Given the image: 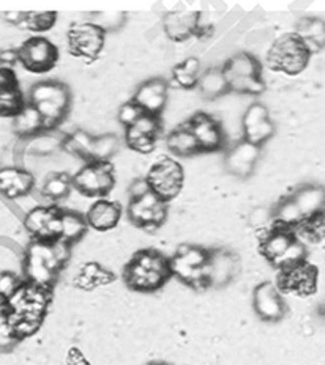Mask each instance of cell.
I'll use <instances>...</instances> for the list:
<instances>
[{"label": "cell", "instance_id": "obj_1", "mask_svg": "<svg viewBox=\"0 0 325 365\" xmlns=\"http://www.w3.org/2000/svg\"><path fill=\"white\" fill-rule=\"evenodd\" d=\"M70 245L60 240H34L26 249L24 264H22L26 282L52 290L59 272L64 269L70 258Z\"/></svg>", "mask_w": 325, "mask_h": 365}, {"label": "cell", "instance_id": "obj_2", "mask_svg": "<svg viewBox=\"0 0 325 365\" xmlns=\"http://www.w3.org/2000/svg\"><path fill=\"white\" fill-rule=\"evenodd\" d=\"M171 276L169 258L155 249L139 250L124 269L126 287L136 292L160 290Z\"/></svg>", "mask_w": 325, "mask_h": 365}, {"label": "cell", "instance_id": "obj_3", "mask_svg": "<svg viewBox=\"0 0 325 365\" xmlns=\"http://www.w3.org/2000/svg\"><path fill=\"white\" fill-rule=\"evenodd\" d=\"M261 254L278 269L289 268L306 260V246L301 242L294 228L275 224L261 240Z\"/></svg>", "mask_w": 325, "mask_h": 365}, {"label": "cell", "instance_id": "obj_4", "mask_svg": "<svg viewBox=\"0 0 325 365\" xmlns=\"http://www.w3.org/2000/svg\"><path fill=\"white\" fill-rule=\"evenodd\" d=\"M29 103L43 117L44 131H51V129H57L68 113L71 104V91L62 82L43 81L30 88Z\"/></svg>", "mask_w": 325, "mask_h": 365}, {"label": "cell", "instance_id": "obj_5", "mask_svg": "<svg viewBox=\"0 0 325 365\" xmlns=\"http://www.w3.org/2000/svg\"><path fill=\"white\" fill-rule=\"evenodd\" d=\"M311 51L296 32L283 34L274 41L267 52V66L271 71L286 76H299L306 70Z\"/></svg>", "mask_w": 325, "mask_h": 365}, {"label": "cell", "instance_id": "obj_6", "mask_svg": "<svg viewBox=\"0 0 325 365\" xmlns=\"http://www.w3.org/2000/svg\"><path fill=\"white\" fill-rule=\"evenodd\" d=\"M51 299V290L32 285L24 280V284L19 287V290L6 301L9 323L14 324L21 322H29L41 326L44 317L48 314Z\"/></svg>", "mask_w": 325, "mask_h": 365}, {"label": "cell", "instance_id": "obj_7", "mask_svg": "<svg viewBox=\"0 0 325 365\" xmlns=\"http://www.w3.org/2000/svg\"><path fill=\"white\" fill-rule=\"evenodd\" d=\"M231 91L241 95H261L266 90L259 60L249 52H237L223 66Z\"/></svg>", "mask_w": 325, "mask_h": 365}, {"label": "cell", "instance_id": "obj_8", "mask_svg": "<svg viewBox=\"0 0 325 365\" xmlns=\"http://www.w3.org/2000/svg\"><path fill=\"white\" fill-rule=\"evenodd\" d=\"M150 191L168 203L180 194L185 182L184 167L172 158H160L150 167L146 177Z\"/></svg>", "mask_w": 325, "mask_h": 365}, {"label": "cell", "instance_id": "obj_9", "mask_svg": "<svg viewBox=\"0 0 325 365\" xmlns=\"http://www.w3.org/2000/svg\"><path fill=\"white\" fill-rule=\"evenodd\" d=\"M73 187L87 197H104L116 185L114 165L109 161L87 163L71 177Z\"/></svg>", "mask_w": 325, "mask_h": 365}, {"label": "cell", "instance_id": "obj_10", "mask_svg": "<svg viewBox=\"0 0 325 365\" xmlns=\"http://www.w3.org/2000/svg\"><path fill=\"white\" fill-rule=\"evenodd\" d=\"M106 41V30L95 22H76L68 29V48L71 56L95 62Z\"/></svg>", "mask_w": 325, "mask_h": 365}, {"label": "cell", "instance_id": "obj_11", "mask_svg": "<svg viewBox=\"0 0 325 365\" xmlns=\"http://www.w3.org/2000/svg\"><path fill=\"white\" fill-rule=\"evenodd\" d=\"M18 62L30 73H48L59 62V49L48 38L32 36L19 46Z\"/></svg>", "mask_w": 325, "mask_h": 365}, {"label": "cell", "instance_id": "obj_12", "mask_svg": "<svg viewBox=\"0 0 325 365\" xmlns=\"http://www.w3.org/2000/svg\"><path fill=\"white\" fill-rule=\"evenodd\" d=\"M276 288L281 293H289L296 296H311L317 288V268L314 264L300 262L289 268L278 269Z\"/></svg>", "mask_w": 325, "mask_h": 365}, {"label": "cell", "instance_id": "obj_13", "mask_svg": "<svg viewBox=\"0 0 325 365\" xmlns=\"http://www.w3.org/2000/svg\"><path fill=\"white\" fill-rule=\"evenodd\" d=\"M126 211L134 225L142 228H158L163 225L166 216H168V205L156 194L149 191L138 199H130Z\"/></svg>", "mask_w": 325, "mask_h": 365}, {"label": "cell", "instance_id": "obj_14", "mask_svg": "<svg viewBox=\"0 0 325 365\" xmlns=\"http://www.w3.org/2000/svg\"><path fill=\"white\" fill-rule=\"evenodd\" d=\"M64 210L59 207H39L34 208L24 219L26 230L34 240L56 241L60 240L62 232Z\"/></svg>", "mask_w": 325, "mask_h": 365}, {"label": "cell", "instance_id": "obj_15", "mask_svg": "<svg viewBox=\"0 0 325 365\" xmlns=\"http://www.w3.org/2000/svg\"><path fill=\"white\" fill-rule=\"evenodd\" d=\"M188 128L196 137L201 151H218L224 147L226 137L216 118L206 112H198L188 121Z\"/></svg>", "mask_w": 325, "mask_h": 365}, {"label": "cell", "instance_id": "obj_16", "mask_svg": "<svg viewBox=\"0 0 325 365\" xmlns=\"http://www.w3.org/2000/svg\"><path fill=\"white\" fill-rule=\"evenodd\" d=\"M241 129H244V140L258 147L275 134V126L269 117V110L259 103L251 104L246 109L241 120Z\"/></svg>", "mask_w": 325, "mask_h": 365}, {"label": "cell", "instance_id": "obj_17", "mask_svg": "<svg viewBox=\"0 0 325 365\" xmlns=\"http://www.w3.org/2000/svg\"><path fill=\"white\" fill-rule=\"evenodd\" d=\"M253 307L258 317L269 323H276L287 314V306L281 292L278 290L276 285L270 282L256 287L253 293Z\"/></svg>", "mask_w": 325, "mask_h": 365}, {"label": "cell", "instance_id": "obj_18", "mask_svg": "<svg viewBox=\"0 0 325 365\" xmlns=\"http://www.w3.org/2000/svg\"><path fill=\"white\" fill-rule=\"evenodd\" d=\"M240 269L239 257L231 250L220 249L210 252L207 264V287L223 288L231 284Z\"/></svg>", "mask_w": 325, "mask_h": 365}, {"label": "cell", "instance_id": "obj_19", "mask_svg": "<svg viewBox=\"0 0 325 365\" xmlns=\"http://www.w3.org/2000/svg\"><path fill=\"white\" fill-rule=\"evenodd\" d=\"M131 101L147 115L160 117L168 101V82L161 78L146 81L136 91Z\"/></svg>", "mask_w": 325, "mask_h": 365}, {"label": "cell", "instance_id": "obj_20", "mask_svg": "<svg viewBox=\"0 0 325 365\" xmlns=\"http://www.w3.org/2000/svg\"><path fill=\"white\" fill-rule=\"evenodd\" d=\"M164 34L172 41H185L193 35H204L206 26L201 24V13H166L163 18Z\"/></svg>", "mask_w": 325, "mask_h": 365}, {"label": "cell", "instance_id": "obj_21", "mask_svg": "<svg viewBox=\"0 0 325 365\" xmlns=\"http://www.w3.org/2000/svg\"><path fill=\"white\" fill-rule=\"evenodd\" d=\"M259 155L261 147L253 145V143H249L246 140H241L236 143V145L228 151V155H226V169L239 178H246L253 173Z\"/></svg>", "mask_w": 325, "mask_h": 365}, {"label": "cell", "instance_id": "obj_22", "mask_svg": "<svg viewBox=\"0 0 325 365\" xmlns=\"http://www.w3.org/2000/svg\"><path fill=\"white\" fill-rule=\"evenodd\" d=\"M35 186V177L19 167L0 169V192L9 199H19L27 195Z\"/></svg>", "mask_w": 325, "mask_h": 365}, {"label": "cell", "instance_id": "obj_23", "mask_svg": "<svg viewBox=\"0 0 325 365\" xmlns=\"http://www.w3.org/2000/svg\"><path fill=\"white\" fill-rule=\"evenodd\" d=\"M120 217H122V205L106 199H98L86 215L89 227L95 228L96 232H108L117 227Z\"/></svg>", "mask_w": 325, "mask_h": 365}, {"label": "cell", "instance_id": "obj_24", "mask_svg": "<svg viewBox=\"0 0 325 365\" xmlns=\"http://www.w3.org/2000/svg\"><path fill=\"white\" fill-rule=\"evenodd\" d=\"M304 217H309L325 210V187L321 185H304L291 195Z\"/></svg>", "mask_w": 325, "mask_h": 365}, {"label": "cell", "instance_id": "obj_25", "mask_svg": "<svg viewBox=\"0 0 325 365\" xmlns=\"http://www.w3.org/2000/svg\"><path fill=\"white\" fill-rule=\"evenodd\" d=\"M13 131L21 139H32L34 135L44 131L43 117L29 101L18 115L13 117Z\"/></svg>", "mask_w": 325, "mask_h": 365}, {"label": "cell", "instance_id": "obj_26", "mask_svg": "<svg viewBox=\"0 0 325 365\" xmlns=\"http://www.w3.org/2000/svg\"><path fill=\"white\" fill-rule=\"evenodd\" d=\"M296 34H299L301 36V40L306 43L309 51H311V54L325 49V21L322 18H301L297 22Z\"/></svg>", "mask_w": 325, "mask_h": 365}, {"label": "cell", "instance_id": "obj_27", "mask_svg": "<svg viewBox=\"0 0 325 365\" xmlns=\"http://www.w3.org/2000/svg\"><path fill=\"white\" fill-rule=\"evenodd\" d=\"M114 272L108 271L98 263H86L82 266L78 277L74 279V285L81 290H94L96 287L108 285L114 282Z\"/></svg>", "mask_w": 325, "mask_h": 365}, {"label": "cell", "instance_id": "obj_28", "mask_svg": "<svg viewBox=\"0 0 325 365\" xmlns=\"http://www.w3.org/2000/svg\"><path fill=\"white\" fill-rule=\"evenodd\" d=\"M65 134H60L57 129H51V131H43L40 134L34 135L32 139H27L26 150L27 153H32L36 156H48L56 153V151L64 148Z\"/></svg>", "mask_w": 325, "mask_h": 365}, {"label": "cell", "instance_id": "obj_29", "mask_svg": "<svg viewBox=\"0 0 325 365\" xmlns=\"http://www.w3.org/2000/svg\"><path fill=\"white\" fill-rule=\"evenodd\" d=\"M166 145L177 156H191L201 151L196 137L188 125H182L171 131L168 139H166Z\"/></svg>", "mask_w": 325, "mask_h": 365}, {"label": "cell", "instance_id": "obj_30", "mask_svg": "<svg viewBox=\"0 0 325 365\" xmlns=\"http://www.w3.org/2000/svg\"><path fill=\"white\" fill-rule=\"evenodd\" d=\"M198 87L201 95L206 100H216L229 91L228 81L224 78L223 68H210L202 76H199Z\"/></svg>", "mask_w": 325, "mask_h": 365}, {"label": "cell", "instance_id": "obj_31", "mask_svg": "<svg viewBox=\"0 0 325 365\" xmlns=\"http://www.w3.org/2000/svg\"><path fill=\"white\" fill-rule=\"evenodd\" d=\"M94 143H95V137L87 134L86 131H82V129H78V131H74L65 137L62 150L68 151V153H71L74 156L82 158L87 163H92Z\"/></svg>", "mask_w": 325, "mask_h": 365}, {"label": "cell", "instance_id": "obj_32", "mask_svg": "<svg viewBox=\"0 0 325 365\" xmlns=\"http://www.w3.org/2000/svg\"><path fill=\"white\" fill-rule=\"evenodd\" d=\"M297 238L304 242H319L325 238V210L321 212H316V215L305 217L301 222L294 228Z\"/></svg>", "mask_w": 325, "mask_h": 365}, {"label": "cell", "instance_id": "obj_33", "mask_svg": "<svg viewBox=\"0 0 325 365\" xmlns=\"http://www.w3.org/2000/svg\"><path fill=\"white\" fill-rule=\"evenodd\" d=\"M87 220L86 216L78 215L73 211H64L62 215V232H60V241L66 242V245H73V242L79 241L87 232Z\"/></svg>", "mask_w": 325, "mask_h": 365}, {"label": "cell", "instance_id": "obj_34", "mask_svg": "<svg viewBox=\"0 0 325 365\" xmlns=\"http://www.w3.org/2000/svg\"><path fill=\"white\" fill-rule=\"evenodd\" d=\"M73 189V181L71 177L68 173L62 172H56L51 173L44 180L43 186H41V194L46 197L49 200H62L65 197L70 194Z\"/></svg>", "mask_w": 325, "mask_h": 365}, {"label": "cell", "instance_id": "obj_35", "mask_svg": "<svg viewBox=\"0 0 325 365\" xmlns=\"http://www.w3.org/2000/svg\"><path fill=\"white\" fill-rule=\"evenodd\" d=\"M199 70H201V62L199 58L190 57L184 60L182 63L174 66L172 74H174V82L177 83L179 87L182 88H194L199 82Z\"/></svg>", "mask_w": 325, "mask_h": 365}, {"label": "cell", "instance_id": "obj_36", "mask_svg": "<svg viewBox=\"0 0 325 365\" xmlns=\"http://www.w3.org/2000/svg\"><path fill=\"white\" fill-rule=\"evenodd\" d=\"M26 101L18 86L0 88V117H16Z\"/></svg>", "mask_w": 325, "mask_h": 365}, {"label": "cell", "instance_id": "obj_37", "mask_svg": "<svg viewBox=\"0 0 325 365\" xmlns=\"http://www.w3.org/2000/svg\"><path fill=\"white\" fill-rule=\"evenodd\" d=\"M274 219H275V224L296 228L305 217L291 197H287V199L281 200L276 205V208L274 211Z\"/></svg>", "mask_w": 325, "mask_h": 365}, {"label": "cell", "instance_id": "obj_38", "mask_svg": "<svg viewBox=\"0 0 325 365\" xmlns=\"http://www.w3.org/2000/svg\"><path fill=\"white\" fill-rule=\"evenodd\" d=\"M125 143L133 151H138L141 155H147L150 151H154L156 145V137L141 133L139 129L130 126L125 128Z\"/></svg>", "mask_w": 325, "mask_h": 365}, {"label": "cell", "instance_id": "obj_39", "mask_svg": "<svg viewBox=\"0 0 325 365\" xmlns=\"http://www.w3.org/2000/svg\"><path fill=\"white\" fill-rule=\"evenodd\" d=\"M56 22H57L56 11H43V13L29 11L21 27L30 30V32H46V30L54 27Z\"/></svg>", "mask_w": 325, "mask_h": 365}, {"label": "cell", "instance_id": "obj_40", "mask_svg": "<svg viewBox=\"0 0 325 365\" xmlns=\"http://www.w3.org/2000/svg\"><path fill=\"white\" fill-rule=\"evenodd\" d=\"M117 150H119V137L116 134H103L100 137H95L92 163L109 161V159L117 153Z\"/></svg>", "mask_w": 325, "mask_h": 365}, {"label": "cell", "instance_id": "obj_41", "mask_svg": "<svg viewBox=\"0 0 325 365\" xmlns=\"http://www.w3.org/2000/svg\"><path fill=\"white\" fill-rule=\"evenodd\" d=\"M24 284V279L19 277L14 272H2L0 274V294L5 301H9L11 296L19 290V287Z\"/></svg>", "mask_w": 325, "mask_h": 365}, {"label": "cell", "instance_id": "obj_42", "mask_svg": "<svg viewBox=\"0 0 325 365\" xmlns=\"http://www.w3.org/2000/svg\"><path fill=\"white\" fill-rule=\"evenodd\" d=\"M16 337H14L11 324L9 323V317H6V306L0 309V348H10L16 344Z\"/></svg>", "mask_w": 325, "mask_h": 365}, {"label": "cell", "instance_id": "obj_43", "mask_svg": "<svg viewBox=\"0 0 325 365\" xmlns=\"http://www.w3.org/2000/svg\"><path fill=\"white\" fill-rule=\"evenodd\" d=\"M142 113L144 112L133 101H128L119 109V120L125 128H128V126H133L136 121L141 118Z\"/></svg>", "mask_w": 325, "mask_h": 365}, {"label": "cell", "instance_id": "obj_44", "mask_svg": "<svg viewBox=\"0 0 325 365\" xmlns=\"http://www.w3.org/2000/svg\"><path fill=\"white\" fill-rule=\"evenodd\" d=\"M149 191H150V186H149V182H147L146 178L134 181L133 185L130 186V199H138V197L147 194Z\"/></svg>", "mask_w": 325, "mask_h": 365}, {"label": "cell", "instance_id": "obj_45", "mask_svg": "<svg viewBox=\"0 0 325 365\" xmlns=\"http://www.w3.org/2000/svg\"><path fill=\"white\" fill-rule=\"evenodd\" d=\"M68 365H90V362L86 359L84 353L79 348H71L66 356Z\"/></svg>", "mask_w": 325, "mask_h": 365}, {"label": "cell", "instance_id": "obj_46", "mask_svg": "<svg viewBox=\"0 0 325 365\" xmlns=\"http://www.w3.org/2000/svg\"><path fill=\"white\" fill-rule=\"evenodd\" d=\"M26 14H27V13H22V11H5V13L2 14V16H4L5 21L11 22L13 26L21 27V24H22V22H24V19H26Z\"/></svg>", "mask_w": 325, "mask_h": 365}, {"label": "cell", "instance_id": "obj_47", "mask_svg": "<svg viewBox=\"0 0 325 365\" xmlns=\"http://www.w3.org/2000/svg\"><path fill=\"white\" fill-rule=\"evenodd\" d=\"M0 62L5 66H13L14 62H18V49L16 51H0Z\"/></svg>", "mask_w": 325, "mask_h": 365}, {"label": "cell", "instance_id": "obj_48", "mask_svg": "<svg viewBox=\"0 0 325 365\" xmlns=\"http://www.w3.org/2000/svg\"><path fill=\"white\" fill-rule=\"evenodd\" d=\"M6 306V301L2 298V294H0V309H4Z\"/></svg>", "mask_w": 325, "mask_h": 365}, {"label": "cell", "instance_id": "obj_49", "mask_svg": "<svg viewBox=\"0 0 325 365\" xmlns=\"http://www.w3.org/2000/svg\"><path fill=\"white\" fill-rule=\"evenodd\" d=\"M149 365H169V364H164V362H152V364H149Z\"/></svg>", "mask_w": 325, "mask_h": 365}]
</instances>
